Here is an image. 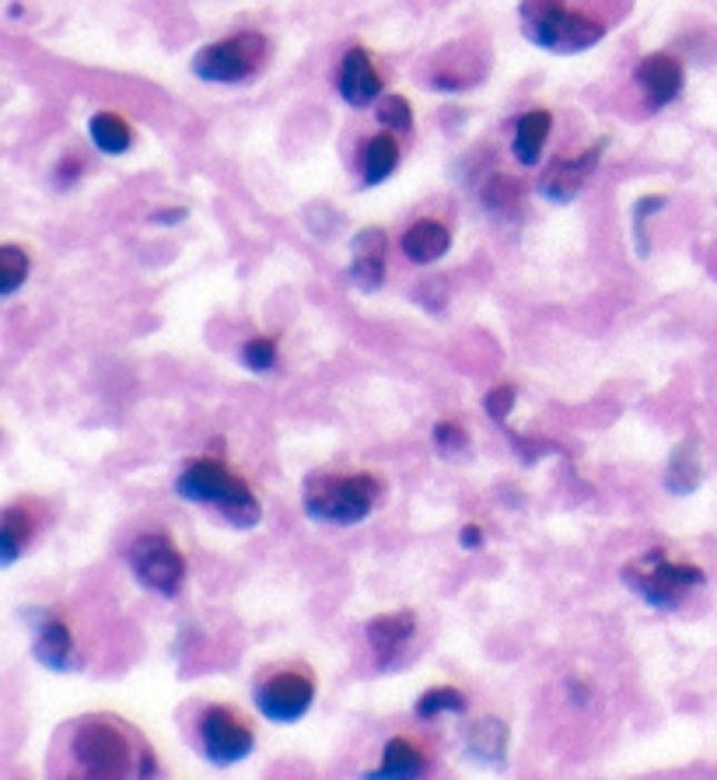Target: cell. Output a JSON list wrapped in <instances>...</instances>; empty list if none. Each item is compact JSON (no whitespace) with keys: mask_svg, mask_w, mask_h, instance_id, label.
<instances>
[{"mask_svg":"<svg viewBox=\"0 0 717 780\" xmlns=\"http://www.w3.org/2000/svg\"><path fill=\"white\" fill-rule=\"evenodd\" d=\"M67 752L81 777H155V752L130 724L109 714H88L70 724Z\"/></svg>","mask_w":717,"mask_h":780,"instance_id":"6da1fadb","label":"cell"},{"mask_svg":"<svg viewBox=\"0 0 717 780\" xmlns=\"http://www.w3.org/2000/svg\"><path fill=\"white\" fill-rule=\"evenodd\" d=\"M386 483L368 470H316L301 483V511L316 525L350 529L375 515Z\"/></svg>","mask_w":717,"mask_h":780,"instance_id":"7a4b0ae2","label":"cell"},{"mask_svg":"<svg viewBox=\"0 0 717 780\" xmlns=\"http://www.w3.org/2000/svg\"><path fill=\"white\" fill-rule=\"evenodd\" d=\"M176 494L189 504L218 511L231 529H256L262 522V504L249 491V483L238 476L221 458H197L176 476Z\"/></svg>","mask_w":717,"mask_h":780,"instance_id":"3957f363","label":"cell"},{"mask_svg":"<svg viewBox=\"0 0 717 780\" xmlns=\"http://www.w3.org/2000/svg\"><path fill=\"white\" fill-rule=\"evenodd\" d=\"M627 589L644 599L658 613H673L686 602L689 592H697L707 584L704 567L697 564H686V560H673L661 546H651L648 553L634 556L630 564L619 571Z\"/></svg>","mask_w":717,"mask_h":780,"instance_id":"277c9868","label":"cell"},{"mask_svg":"<svg viewBox=\"0 0 717 780\" xmlns=\"http://www.w3.org/2000/svg\"><path fill=\"white\" fill-rule=\"evenodd\" d=\"M525 39L546 53L574 57L606 39V26L585 11L564 8V0H521Z\"/></svg>","mask_w":717,"mask_h":780,"instance_id":"5b68a950","label":"cell"},{"mask_svg":"<svg viewBox=\"0 0 717 780\" xmlns=\"http://www.w3.org/2000/svg\"><path fill=\"white\" fill-rule=\"evenodd\" d=\"M127 567L140 589L161 599H176L186 584V556L169 532H140L127 546Z\"/></svg>","mask_w":717,"mask_h":780,"instance_id":"8992f818","label":"cell"},{"mask_svg":"<svg viewBox=\"0 0 717 780\" xmlns=\"http://www.w3.org/2000/svg\"><path fill=\"white\" fill-rule=\"evenodd\" d=\"M316 675L305 665H291L262 675L252 687V707L270 724H298L316 703Z\"/></svg>","mask_w":717,"mask_h":780,"instance_id":"52a82bcc","label":"cell"},{"mask_svg":"<svg viewBox=\"0 0 717 780\" xmlns=\"http://www.w3.org/2000/svg\"><path fill=\"white\" fill-rule=\"evenodd\" d=\"M262 53H267V42L259 32H238L197 50L193 75L207 85H242L259 70Z\"/></svg>","mask_w":717,"mask_h":780,"instance_id":"ba28073f","label":"cell"},{"mask_svg":"<svg viewBox=\"0 0 717 780\" xmlns=\"http://www.w3.org/2000/svg\"><path fill=\"white\" fill-rule=\"evenodd\" d=\"M197 742L203 760L213 767H235L242 763L246 756H252L256 749V731L252 724L235 711V707L225 703H210L200 714L197 724Z\"/></svg>","mask_w":717,"mask_h":780,"instance_id":"9c48e42d","label":"cell"},{"mask_svg":"<svg viewBox=\"0 0 717 780\" xmlns=\"http://www.w3.org/2000/svg\"><path fill=\"white\" fill-rule=\"evenodd\" d=\"M29 623H32V658L42 669L67 675L84 665L74 633H70L67 620L57 609H32Z\"/></svg>","mask_w":717,"mask_h":780,"instance_id":"30bf717a","label":"cell"},{"mask_svg":"<svg viewBox=\"0 0 717 780\" xmlns=\"http://www.w3.org/2000/svg\"><path fill=\"white\" fill-rule=\"evenodd\" d=\"M365 638H368V651H371V662L375 669L389 672L402 662V651L414 644L417 638V613L410 609H399V613H381L365 626Z\"/></svg>","mask_w":717,"mask_h":780,"instance_id":"8fae6325","label":"cell"},{"mask_svg":"<svg viewBox=\"0 0 717 780\" xmlns=\"http://www.w3.org/2000/svg\"><path fill=\"white\" fill-rule=\"evenodd\" d=\"M603 151H606V140L595 144L591 151H581L578 158H557L539 179V197H546L549 204L578 200V192L585 189V182L595 176V165H599Z\"/></svg>","mask_w":717,"mask_h":780,"instance_id":"7c38bea8","label":"cell"},{"mask_svg":"<svg viewBox=\"0 0 717 780\" xmlns=\"http://www.w3.org/2000/svg\"><path fill=\"white\" fill-rule=\"evenodd\" d=\"M634 81L644 91V99H648V109L658 112L665 106H673L683 95L686 70H683L679 57H673V53H651L634 67Z\"/></svg>","mask_w":717,"mask_h":780,"instance_id":"4fadbf2b","label":"cell"},{"mask_svg":"<svg viewBox=\"0 0 717 780\" xmlns=\"http://www.w3.org/2000/svg\"><path fill=\"white\" fill-rule=\"evenodd\" d=\"M389 274V235L381 228L357 231L350 241V280L361 290H378Z\"/></svg>","mask_w":717,"mask_h":780,"instance_id":"5bb4252c","label":"cell"},{"mask_svg":"<svg viewBox=\"0 0 717 780\" xmlns=\"http://www.w3.org/2000/svg\"><path fill=\"white\" fill-rule=\"evenodd\" d=\"M381 75L375 70L371 63V53L361 50V46H353V50L343 53L340 60V75H337V91L340 99L353 109H368L381 99Z\"/></svg>","mask_w":717,"mask_h":780,"instance_id":"9a60e30c","label":"cell"},{"mask_svg":"<svg viewBox=\"0 0 717 780\" xmlns=\"http://www.w3.org/2000/svg\"><path fill=\"white\" fill-rule=\"evenodd\" d=\"M399 249H402V256L410 259V263L430 266V263H438V259L448 256L451 231L441 221H435V217H420V221H414L410 228L402 231Z\"/></svg>","mask_w":717,"mask_h":780,"instance_id":"2e32d148","label":"cell"},{"mask_svg":"<svg viewBox=\"0 0 717 780\" xmlns=\"http://www.w3.org/2000/svg\"><path fill=\"white\" fill-rule=\"evenodd\" d=\"M549 130H554V116H549L546 109H529L518 116L515 124V137H511V155L518 165L525 168H536L542 151H546V140H549Z\"/></svg>","mask_w":717,"mask_h":780,"instance_id":"e0dca14e","label":"cell"},{"mask_svg":"<svg viewBox=\"0 0 717 780\" xmlns=\"http://www.w3.org/2000/svg\"><path fill=\"white\" fill-rule=\"evenodd\" d=\"M462 746L469 760L500 763L508 756V724L500 718H476L462 731Z\"/></svg>","mask_w":717,"mask_h":780,"instance_id":"ac0fdd59","label":"cell"},{"mask_svg":"<svg viewBox=\"0 0 717 780\" xmlns=\"http://www.w3.org/2000/svg\"><path fill=\"white\" fill-rule=\"evenodd\" d=\"M36 529H39V522L32 515V507H26V504L4 507V519H0V564L14 567L18 556L32 546Z\"/></svg>","mask_w":717,"mask_h":780,"instance_id":"d6986e66","label":"cell"},{"mask_svg":"<svg viewBox=\"0 0 717 780\" xmlns=\"http://www.w3.org/2000/svg\"><path fill=\"white\" fill-rule=\"evenodd\" d=\"M704 480V466H700V445L697 437H686L673 448L668 455V466H665V491L676 494V497H689L693 491L700 486Z\"/></svg>","mask_w":717,"mask_h":780,"instance_id":"ffe728a7","label":"cell"},{"mask_svg":"<svg viewBox=\"0 0 717 780\" xmlns=\"http://www.w3.org/2000/svg\"><path fill=\"white\" fill-rule=\"evenodd\" d=\"M399 140L396 134H375L365 140V148H361V182L365 186H381L386 179H392V172L399 168Z\"/></svg>","mask_w":717,"mask_h":780,"instance_id":"44dd1931","label":"cell"},{"mask_svg":"<svg viewBox=\"0 0 717 780\" xmlns=\"http://www.w3.org/2000/svg\"><path fill=\"white\" fill-rule=\"evenodd\" d=\"M430 770V756L424 746H417L414 739L396 735L381 749V767L375 770V777H424Z\"/></svg>","mask_w":717,"mask_h":780,"instance_id":"7402d4cb","label":"cell"},{"mask_svg":"<svg viewBox=\"0 0 717 780\" xmlns=\"http://www.w3.org/2000/svg\"><path fill=\"white\" fill-rule=\"evenodd\" d=\"M88 137L102 155H127L133 148V130L119 112H94L88 119Z\"/></svg>","mask_w":717,"mask_h":780,"instance_id":"603a6c76","label":"cell"},{"mask_svg":"<svg viewBox=\"0 0 717 780\" xmlns=\"http://www.w3.org/2000/svg\"><path fill=\"white\" fill-rule=\"evenodd\" d=\"M466 711H469V697L459 687H430L414 703V714L420 721H435L441 714H466Z\"/></svg>","mask_w":717,"mask_h":780,"instance_id":"cb8c5ba5","label":"cell"},{"mask_svg":"<svg viewBox=\"0 0 717 780\" xmlns=\"http://www.w3.org/2000/svg\"><path fill=\"white\" fill-rule=\"evenodd\" d=\"M29 270H32L29 249H21L18 241H8V246H0V298L18 295L21 284L29 280Z\"/></svg>","mask_w":717,"mask_h":780,"instance_id":"d4e9b609","label":"cell"},{"mask_svg":"<svg viewBox=\"0 0 717 780\" xmlns=\"http://www.w3.org/2000/svg\"><path fill=\"white\" fill-rule=\"evenodd\" d=\"M238 357H242V364L252 375H267L277 368V339L273 336H249L242 350H238Z\"/></svg>","mask_w":717,"mask_h":780,"instance_id":"484cf974","label":"cell"},{"mask_svg":"<svg viewBox=\"0 0 717 780\" xmlns=\"http://www.w3.org/2000/svg\"><path fill=\"white\" fill-rule=\"evenodd\" d=\"M375 116H378V124L386 127L389 134H396V137L414 130V109H410V102L402 99V95H386V99L378 102Z\"/></svg>","mask_w":717,"mask_h":780,"instance_id":"4316f807","label":"cell"},{"mask_svg":"<svg viewBox=\"0 0 717 780\" xmlns=\"http://www.w3.org/2000/svg\"><path fill=\"white\" fill-rule=\"evenodd\" d=\"M435 448L441 455H466L469 448V434L459 421H438L435 424Z\"/></svg>","mask_w":717,"mask_h":780,"instance_id":"83f0119b","label":"cell"},{"mask_svg":"<svg viewBox=\"0 0 717 780\" xmlns=\"http://www.w3.org/2000/svg\"><path fill=\"white\" fill-rule=\"evenodd\" d=\"M518 403V388L515 385H494L490 393L484 396V409L494 424H505L511 417V409Z\"/></svg>","mask_w":717,"mask_h":780,"instance_id":"f1b7e54d","label":"cell"},{"mask_svg":"<svg viewBox=\"0 0 717 780\" xmlns=\"http://www.w3.org/2000/svg\"><path fill=\"white\" fill-rule=\"evenodd\" d=\"M484 543H487V535H484V525H476V522H469V525H462V532H459V546L462 550H484Z\"/></svg>","mask_w":717,"mask_h":780,"instance_id":"f546056e","label":"cell"},{"mask_svg":"<svg viewBox=\"0 0 717 780\" xmlns=\"http://www.w3.org/2000/svg\"><path fill=\"white\" fill-rule=\"evenodd\" d=\"M155 225H176V221H186V210L182 207H176V210H158L155 217H151Z\"/></svg>","mask_w":717,"mask_h":780,"instance_id":"4dcf8cb0","label":"cell"}]
</instances>
